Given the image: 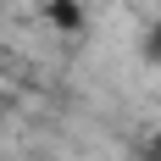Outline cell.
<instances>
[{
  "mask_svg": "<svg viewBox=\"0 0 161 161\" xmlns=\"http://www.w3.org/2000/svg\"><path fill=\"white\" fill-rule=\"evenodd\" d=\"M45 22H56L61 33H78L83 11H78V0H45Z\"/></svg>",
  "mask_w": 161,
  "mask_h": 161,
  "instance_id": "1",
  "label": "cell"
},
{
  "mask_svg": "<svg viewBox=\"0 0 161 161\" xmlns=\"http://www.w3.org/2000/svg\"><path fill=\"white\" fill-rule=\"evenodd\" d=\"M139 50H145V61H150V67H161V17L145 28V45H139Z\"/></svg>",
  "mask_w": 161,
  "mask_h": 161,
  "instance_id": "2",
  "label": "cell"
}]
</instances>
